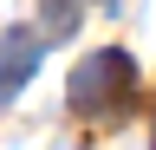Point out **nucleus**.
Returning <instances> with one entry per match:
<instances>
[{
    "label": "nucleus",
    "instance_id": "nucleus-1",
    "mask_svg": "<svg viewBox=\"0 0 156 150\" xmlns=\"http://www.w3.org/2000/svg\"><path fill=\"white\" fill-rule=\"evenodd\" d=\"M130 98H136V59L124 46L85 52V59L72 65V79H65V104L78 118H91V124H117L130 111Z\"/></svg>",
    "mask_w": 156,
    "mask_h": 150
},
{
    "label": "nucleus",
    "instance_id": "nucleus-2",
    "mask_svg": "<svg viewBox=\"0 0 156 150\" xmlns=\"http://www.w3.org/2000/svg\"><path fill=\"white\" fill-rule=\"evenodd\" d=\"M39 59H46V39H39L33 26H7L0 33V104H13L20 91L33 85Z\"/></svg>",
    "mask_w": 156,
    "mask_h": 150
},
{
    "label": "nucleus",
    "instance_id": "nucleus-3",
    "mask_svg": "<svg viewBox=\"0 0 156 150\" xmlns=\"http://www.w3.org/2000/svg\"><path fill=\"white\" fill-rule=\"evenodd\" d=\"M46 33L52 39H72L78 33V0H46Z\"/></svg>",
    "mask_w": 156,
    "mask_h": 150
}]
</instances>
